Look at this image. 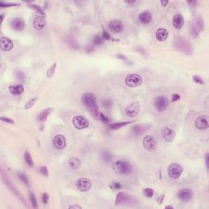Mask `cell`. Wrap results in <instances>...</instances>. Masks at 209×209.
<instances>
[{
	"label": "cell",
	"mask_w": 209,
	"mask_h": 209,
	"mask_svg": "<svg viewBox=\"0 0 209 209\" xmlns=\"http://www.w3.org/2000/svg\"><path fill=\"white\" fill-rule=\"evenodd\" d=\"M0 119H1V120H2V121L5 122V123H7V124H15L14 120H12V119H9V118H6V117H1Z\"/></svg>",
	"instance_id": "cell-42"
},
{
	"label": "cell",
	"mask_w": 209,
	"mask_h": 209,
	"mask_svg": "<svg viewBox=\"0 0 209 209\" xmlns=\"http://www.w3.org/2000/svg\"><path fill=\"white\" fill-rule=\"evenodd\" d=\"M101 156H102L103 160H104L105 163H109V162L112 160V155L109 153V152H107V151H104Z\"/></svg>",
	"instance_id": "cell-34"
},
{
	"label": "cell",
	"mask_w": 209,
	"mask_h": 209,
	"mask_svg": "<svg viewBox=\"0 0 209 209\" xmlns=\"http://www.w3.org/2000/svg\"><path fill=\"white\" fill-rule=\"evenodd\" d=\"M168 104H169V101L165 96L158 97L154 101V105H155L156 109L159 112L164 111L168 107Z\"/></svg>",
	"instance_id": "cell-5"
},
{
	"label": "cell",
	"mask_w": 209,
	"mask_h": 209,
	"mask_svg": "<svg viewBox=\"0 0 209 209\" xmlns=\"http://www.w3.org/2000/svg\"><path fill=\"white\" fill-rule=\"evenodd\" d=\"M143 194L146 198L150 199V198L153 197L154 194V191L153 189H151V188H146V189H144L143 190Z\"/></svg>",
	"instance_id": "cell-31"
},
{
	"label": "cell",
	"mask_w": 209,
	"mask_h": 209,
	"mask_svg": "<svg viewBox=\"0 0 209 209\" xmlns=\"http://www.w3.org/2000/svg\"><path fill=\"white\" fill-rule=\"evenodd\" d=\"M150 126L146 125V124H141V125H136L132 127V132H133L136 136H140L144 132H146L150 129Z\"/></svg>",
	"instance_id": "cell-20"
},
{
	"label": "cell",
	"mask_w": 209,
	"mask_h": 209,
	"mask_svg": "<svg viewBox=\"0 0 209 209\" xmlns=\"http://www.w3.org/2000/svg\"><path fill=\"white\" fill-rule=\"evenodd\" d=\"M140 110V103L138 101H134L130 104L125 109V114L128 117H135L137 115Z\"/></svg>",
	"instance_id": "cell-8"
},
{
	"label": "cell",
	"mask_w": 209,
	"mask_h": 209,
	"mask_svg": "<svg viewBox=\"0 0 209 209\" xmlns=\"http://www.w3.org/2000/svg\"><path fill=\"white\" fill-rule=\"evenodd\" d=\"M19 178L22 180V181H23V183H24V184H25V185H28V184H29V180H28V178H27L26 176L24 175V174H22V173H20Z\"/></svg>",
	"instance_id": "cell-39"
},
{
	"label": "cell",
	"mask_w": 209,
	"mask_h": 209,
	"mask_svg": "<svg viewBox=\"0 0 209 209\" xmlns=\"http://www.w3.org/2000/svg\"><path fill=\"white\" fill-rule=\"evenodd\" d=\"M88 109H89V112H90V114L93 115L95 119H100V115H101V111H100V108H99V106H98L97 104H93V105H92L91 107H89L88 108Z\"/></svg>",
	"instance_id": "cell-27"
},
{
	"label": "cell",
	"mask_w": 209,
	"mask_h": 209,
	"mask_svg": "<svg viewBox=\"0 0 209 209\" xmlns=\"http://www.w3.org/2000/svg\"><path fill=\"white\" fill-rule=\"evenodd\" d=\"M56 63H54L53 65L48 69V70L47 71V76H48V78H51V77L54 75V73H55V70H56Z\"/></svg>",
	"instance_id": "cell-32"
},
{
	"label": "cell",
	"mask_w": 209,
	"mask_h": 209,
	"mask_svg": "<svg viewBox=\"0 0 209 209\" xmlns=\"http://www.w3.org/2000/svg\"><path fill=\"white\" fill-rule=\"evenodd\" d=\"M163 138L166 141H168L170 142L174 139L175 137V131H173V129L169 128V127H166L164 130H163Z\"/></svg>",
	"instance_id": "cell-23"
},
{
	"label": "cell",
	"mask_w": 209,
	"mask_h": 209,
	"mask_svg": "<svg viewBox=\"0 0 209 209\" xmlns=\"http://www.w3.org/2000/svg\"><path fill=\"white\" fill-rule=\"evenodd\" d=\"M91 186H92V182L88 178L82 177L76 181V187L82 192H85V191L89 190Z\"/></svg>",
	"instance_id": "cell-6"
},
{
	"label": "cell",
	"mask_w": 209,
	"mask_h": 209,
	"mask_svg": "<svg viewBox=\"0 0 209 209\" xmlns=\"http://www.w3.org/2000/svg\"><path fill=\"white\" fill-rule=\"evenodd\" d=\"M208 157H209V154L207 153V154H206V155H205V159H206V167H207V168H209Z\"/></svg>",
	"instance_id": "cell-50"
},
{
	"label": "cell",
	"mask_w": 209,
	"mask_h": 209,
	"mask_svg": "<svg viewBox=\"0 0 209 209\" xmlns=\"http://www.w3.org/2000/svg\"><path fill=\"white\" fill-rule=\"evenodd\" d=\"M143 146L147 151H154L156 149L157 142L152 136H146L143 139Z\"/></svg>",
	"instance_id": "cell-7"
},
{
	"label": "cell",
	"mask_w": 209,
	"mask_h": 209,
	"mask_svg": "<svg viewBox=\"0 0 209 209\" xmlns=\"http://www.w3.org/2000/svg\"><path fill=\"white\" fill-rule=\"evenodd\" d=\"M102 36H103V39H105V40H109L110 39V34L108 33L107 31H103L102 32Z\"/></svg>",
	"instance_id": "cell-46"
},
{
	"label": "cell",
	"mask_w": 209,
	"mask_h": 209,
	"mask_svg": "<svg viewBox=\"0 0 209 209\" xmlns=\"http://www.w3.org/2000/svg\"><path fill=\"white\" fill-rule=\"evenodd\" d=\"M29 7H31V8H33V9L35 10V11L39 12V13H40L42 16H45V14H44V12L43 11V9H42L40 7H39V6H37V5H34V4H31V5H29Z\"/></svg>",
	"instance_id": "cell-37"
},
{
	"label": "cell",
	"mask_w": 209,
	"mask_h": 209,
	"mask_svg": "<svg viewBox=\"0 0 209 209\" xmlns=\"http://www.w3.org/2000/svg\"><path fill=\"white\" fill-rule=\"evenodd\" d=\"M125 83L127 87L130 88H136L141 85L142 83V78L140 74H131L126 77Z\"/></svg>",
	"instance_id": "cell-2"
},
{
	"label": "cell",
	"mask_w": 209,
	"mask_h": 209,
	"mask_svg": "<svg viewBox=\"0 0 209 209\" xmlns=\"http://www.w3.org/2000/svg\"><path fill=\"white\" fill-rule=\"evenodd\" d=\"M193 79H194V81H195V83H199V84H201V85H203V84H204V81L203 80V78L200 77V76H198V75H195L194 77H193Z\"/></svg>",
	"instance_id": "cell-38"
},
{
	"label": "cell",
	"mask_w": 209,
	"mask_h": 209,
	"mask_svg": "<svg viewBox=\"0 0 209 209\" xmlns=\"http://www.w3.org/2000/svg\"><path fill=\"white\" fill-rule=\"evenodd\" d=\"M103 43V38L100 36V35H96L93 38V44L95 45H100Z\"/></svg>",
	"instance_id": "cell-36"
},
{
	"label": "cell",
	"mask_w": 209,
	"mask_h": 209,
	"mask_svg": "<svg viewBox=\"0 0 209 209\" xmlns=\"http://www.w3.org/2000/svg\"><path fill=\"white\" fill-rule=\"evenodd\" d=\"M42 201H43V203L44 204H47L49 201V195L47 194V193H44L43 194V196H42Z\"/></svg>",
	"instance_id": "cell-40"
},
{
	"label": "cell",
	"mask_w": 209,
	"mask_h": 209,
	"mask_svg": "<svg viewBox=\"0 0 209 209\" xmlns=\"http://www.w3.org/2000/svg\"><path fill=\"white\" fill-rule=\"evenodd\" d=\"M111 101H105L104 102V106H105L106 108H109V107L111 106Z\"/></svg>",
	"instance_id": "cell-49"
},
{
	"label": "cell",
	"mask_w": 209,
	"mask_h": 209,
	"mask_svg": "<svg viewBox=\"0 0 209 209\" xmlns=\"http://www.w3.org/2000/svg\"><path fill=\"white\" fill-rule=\"evenodd\" d=\"M113 170L117 174L128 175L132 172V167L126 161L118 160L113 163Z\"/></svg>",
	"instance_id": "cell-1"
},
{
	"label": "cell",
	"mask_w": 209,
	"mask_h": 209,
	"mask_svg": "<svg viewBox=\"0 0 209 209\" xmlns=\"http://www.w3.org/2000/svg\"><path fill=\"white\" fill-rule=\"evenodd\" d=\"M180 99V96L179 94H173L172 97H171V101L172 102H176Z\"/></svg>",
	"instance_id": "cell-43"
},
{
	"label": "cell",
	"mask_w": 209,
	"mask_h": 209,
	"mask_svg": "<svg viewBox=\"0 0 209 209\" xmlns=\"http://www.w3.org/2000/svg\"><path fill=\"white\" fill-rule=\"evenodd\" d=\"M46 20L44 17H37L34 20V27L37 30H42L46 26Z\"/></svg>",
	"instance_id": "cell-18"
},
{
	"label": "cell",
	"mask_w": 209,
	"mask_h": 209,
	"mask_svg": "<svg viewBox=\"0 0 209 209\" xmlns=\"http://www.w3.org/2000/svg\"><path fill=\"white\" fill-rule=\"evenodd\" d=\"M182 168L177 163H172L168 168V176L173 179H178L182 173Z\"/></svg>",
	"instance_id": "cell-4"
},
{
	"label": "cell",
	"mask_w": 209,
	"mask_h": 209,
	"mask_svg": "<svg viewBox=\"0 0 209 209\" xmlns=\"http://www.w3.org/2000/svg\"><path fill=\"white\" fill-rule=\"evenodd\" d=\"M37 101H38V97H34L30 98V99H29L26 103H25V105L24 109H29L30 108H32V107L34 106V104H35V102H36Z\"/></svg>",
	"instance_id": "cell-29"
},
{
	"label": "cell",
	"mask_w": 209,
	"mask_h": 209,
	"mask_svg": "<svg viewBox=\"0 0 209 209\" xmlns=\"http://www.w3.org/2000/svg\"><path fill=\"white\" fill-rule=\"evenodd\" d=\"M39 171H40V173L43 174L44 176H45V177H48V168H47V167H41L40 168V169H39Z\"/></svg>",
	"instance_id": "cell-41"
},
{
	"label": "cell",
	"mask_w": 209,
	"mask_h": 209,
	"mask_svg": "<svg viewBox=\"0 0 209 209\" xmlns=\"http://www.w3.org/2000/svg\"><path fill=\"white\" fill-rule=\"evenodd\" d=\"M66 141L63 135H56L53 139V146L56 150H62L66 147Z\"/></svg>",
	"instance_id": "cell-13"
},
{
	"label": "cell",
	"mask_w": 209,
	"mask_h": 209,
	"mask_svg": "<svg viewBox=\"0 0 209 209\" xmlns=\"http://www.w3.org/2000/svg\"><path fill=\"white\" fill-rule=\"evenodd\" d=\"M52 110H53L52 108H48V109H44V110L38 115V117H37V120L39 122L45 121V120L48 118V116L50 115V114H51V112H52Z\"/></svg>",
	"instance_id": "cell-25"
},
{
	"label": "cell",
	"mask_w": 209,
	"mask_h": 209,
	"mask_svg": "<svg viewBox=\"0 0 209 209\" xmlns=\"http://www.w3.org/2000/svg\"><path fill=\"white\" fill-rule=\"evenodd\" d=\"M127 3H128V4H131V3H135L136 2V1H126Z\"/></svg>",
	"instance_id": "cell-54"
},
{
	"label": "cell",
	"mask_w": 209,
	"mask_h": 209,
	"mask_svg": "<svg viewBox=\"0 0 209 209\" xmlns=\"http://www.w3.org/2000/svg\"><path fill=\"white\" fill-rule=\"evenodd\" d=\"M195 127L198 129H200V130L208 128V116H207V115H203V116L198 117L196 120H195Z\"/></svg>",
	"instance_id": "cell-10"
},
{
	"label": "cell",
	"mask_w": 209,
	"mask_h": 209,
	"mask_svg": "<svg viewBox=\"0 0 209 209\" xmlns=\"http://www.w3.org/2000/svg\"><path fill=\"white\" fill-rule=\"evenodd\" d=\"M160 2H161V4L163 5V7H164V6H166V5H167L168 3V1H161Z\"/></svg>",
	"instance_id": "cell-53"
},
{
	"label": "cell",
	"mask_w": 209,
	"mask_h": 209,
	"mask_svg": "<svg viewBox=\"0 0 209 209\" xmlns=\"http://www.w3.org/2000/svg\"><path fill=\"white\" fill-rule=\"evenodd\" d=\"M177 196L183 202H189L193 198V192L190 189H181L179 190Z\"/></svg>",
	"instance_id": "cell-11"
},
{
	"label": "cell",
	"mask_w": 209,
	"mask_h": 209,
	"mask_svg": "<svg viewBox=\"0 0 209 209\" xmlns=\"http://www.w3.org/2000/svg\"><path fill=\"white\" fill-rule=\"evenodd\" d=\"M101 119V120L103 123H104V124H108V123L109 122V118H108L107 116H105V115H104V114H101L100 119Z\"/></svg>",
	"instance_id": "cell-44"
},
{
	"label": "cell",
	"mask_w": 209,
	"mask_h": 209,
	"mask_svg": "<svg viewBox=\"0 0 209 209\" xmlns=\"http://www.w3.org/2000/svg\"><path fill=\"white\" fill-rule=\"evenodd\" d=\"M188 3H189L190 5H194V4L196 5L197 4V1H189Z\"/></svg>",
	"instance_id": "cell-52"
},
{
	"label": "cell",
	"mask_w": 209,
	"mask_h": 209,
	"mask_svg": "<svg viewBox=\"0 0 209 209\" xmlns=\"http://www.w3.org/2000/svg\"><path fill=\"white\" fill-rule=\"evenodd\" d=\"M117 57H118V58H120V59H122V60H126V59H127V57H126V56H122V55H118V56H117Z\"/></svg>",
	"instance_id": "cell-51"
},
{
	"label": "cell",
	"mask_w": 209,
	"mask_h": 209,
	"mask_svg": "<svg viewBox=\"0 0 209 209\" xmlns=\"http://www.w3.org/2000/svg\"><path fill=\"white\" fill-rule=\"evenodd\" d=\"M24 158L25 160V162H26V163L29 166V167H34V161L32 159L31 155H30V154H29V152H25V153L24 154Z\"/></svg>",
	"instance_id": "cell-30"
},
{
	"label": "cell",
	"mask_w": 209,
	"mask_h": 209,
	"mask_svg": "<svg viewBox=\"0 0 209 209\" xmlns=\"http://www.w3.org/2000/svg\"><path fill=\"white\" fill-rule=\"evenodd\" d=\"M73 125L77 129H86L89 126V122L82 115H76L73 119Z\"/></svg>",
	"instance_id": "cell-3"
},
{
	"label": "cell",
	"mask_w": 209,
	"mask_h": 209,
	"mask_svg": "<svg viewBox=\"0 0 209 209\" xmlns=\"http://www.w3.org/2000/svg\"><path fill=\"white\" fill-rule=\"evenodd\" d=\"M16 77H17V78H18V79H24L25 75L21 71H17V72H16Z\"/></svg>",
	"instance_id": "cell-45"
},
{
	"label": "cell",
	"mask_w": 209,
	"mask_h": 209,
	"mask_svg": "<svg viewBox=\"0 0 209 209\" xmlns=\"http://www.w3.org/2000/svg\"><path fill=\"white\" fill-rule=\"evenodd\" d=\"M185 24L184 17L180 14H176L173 18V25L176 29H180Z\"/></svg>",
	"instance_id": "cell-19"
},
{
	"label": "cell",
	"mask_w": 209,
	"mask_h": 209,
	"mask_svg": "<svg viewBox=\"0 0 209 209\" xmlns=\"http://www.w3.org/2000/svg\"><path fill=\"white\" fill-rule=\"evenodd\" d=\"M68 165L69 167H70V168H71V169H74V170L78 169L81 166L80 159L78 158H75V157H73V158H70L68 161Z\"/></svg>",
	"instance_id": "cell-26"
},
{
	"label": "cell",
	"mask_w": 209,
	"mask_h": 209,
	"mask_svg": "<svg viewBox=\"0 0 209 209\" xmlns=\"http://www.w3.org/2000/svg\"><path fill=\"white\" fill-rule=\"evenodd\" d=\"M14 44L12 43V41L8 38L6 37H2L1 38V41H0V47L2 50L5 51H9L13 48Z\"/></svg>",
	"instance_id": "cell-14"
},
{
	"label": "cell",
	"mask_w": 209,
	"mask_h": 209,
	"mask_svg": "<svg viewBox=\"0 0 209 209\" xmlns=\"http://www.w3.org/2000/svg\"><path fill=\"white\" fill-rule=\"evenodd\" d=\"M131 200V197L130 195H127V193L125 192H119L116 196V199H115V204L116 205H120L124 204V203H126L129 202Z\"/></svg>",
	"instance_id": "cell-16"
},
{
	"label": "cell",
	"mask_w": 209,
	"mask_h": 209,
	"mask_svg": "<svg viewBox=\"0 0 209 209\" xmlns=\"http://www.w3.org/2000/svg\"><path fill=\"white\" fill-rule=\"evenodd\" d=\"M82 102L86 107L89 108L93 104H97V99H96V97L94 94L88 93L83 94V97H82Z\"/></svg>",
	"instance_id": "cell-9"
},
{
	"label": "cell",
	"mask_w": 209,
	"mask_h": 209,
	"mask_svg": "<svg viewBox=\"0 0 209 209\" xmlns=\"http://www.w3.org/2000/svg\"><path fill=\"white\" fill-rule=\"evenodd\" d=\"M109 28L113 33H120L124 30V25L123 22L119 20H113L109 23Z\"/></svg>",
	"instance_id": "cell-12"
},
{
	"label": "cell",
	"mask_w": 209,
	"mask_h": 209,
	"mask_svg": "<svg viewBox=\"0 0 209 209\" xmlns=\"http://www.w3.org/2000/svg\"><path fill=\"white\" fill-rule=\"evenodd\" d=\"M29 200H30V203H31L33 207H34V208H38V202H37L36 197H35L34 194H33V193H30V194H29Z\"/></svg>",
	"instance_id": "cell-33"
},
{
	"label": "cell",
	"mask_w": 209,
	"mask_h": 209,
	"mask_svg": "<svg viewBox=\"0 0 209 209\" xmlns=\"http://www.w3.org/2000/svg\"><path fill=\"white\" fill-rule=\"evenodd\" d=\"M165 208H173V206H167V207H166Z\"/></svg>",
	"instance_id": "cell-55"
},
{
	"label": "cell",
	"mask_w": 209,
	"mask_h": 209,
	"mask_svg": "<svg viewBox=\"0 0 209 209\" xmlns=\"http://www.w3.org/2000/svg\"><path fill=\"white\" fill-rule=\"evenodd\" d=\"M18 3H4V2H1L0 6L1 7H12V6H17Z\"/></svg>",
	"instance_id": "cell-47"
},
{
	"label": "cell",
	"mask_w": 209,
	"mask_h": 209,
	"mask_svg": "<svg viewBox=\"0 0 209 209\" xmlns=\"http://www.w3.org/2000/svg\"><path fill=\"white\" fill-rule=\"evenodd\" d=\"M109 187L111 188V189H113V190H120V189L123 187V185H121V183L114 181V182H112L111 184L109 185Z\"/></svg>",
	"instance_id": "cell-35"
},
{
	"label": "cell",
	"mask_w": 209,
	"mask_h": 209,
	"mask_svg": "<svg viewBox=\"0 0 209 209\" xmlns=\"http://www.w3.org/2000/svg\"><path fill=\"white\" fill-rule=\"evenodd\" d=\"M69 208L70 209H74V208L82 209V207H81V206H79V205L74 204V205H70V206H69Z\"/></svg>",
	"instance_id": "cell-48"
},
{
	"label": "cell",
	"mask_w": 209,
	"mask_h": 209,
	"mask_svg": "<svg viewBox=\"0 0 209 209\" xmlns=\"http://www.w3.org/2000/svg\"><path fill=\"white\" fill-rule=\"evenodd\" d=\"M11 26L16 31H21L25 28V22L21 18H15L11 21Z\"/></svg>",
	"instance_id": "cell-17"
},
{
	"label": "cell",
	"mask_w": 209,
	"mask_h": 209,
	"mask_svg": "<svg viewBox=\"0 0 209 209\" xmlns=\"http://www.w3.org/2000/svg\"><path fill=\"white\" fill-rule=\"evenodd\" d=\"M168 31L165 28H160L156 31V39L159 42H163L168 39Z\"/></svg>",
	"instance_id": "cell-22"
},
{
	"label": "cell",
	"mask_w": 209,
	"mask_h": 209,
	"mask_svg": "<svg viewBox=\"0 0 209 209\" xmlns=\"http://www.w3.org/2000/svg\"><path fill=\"white\" fill-rule=\"evenodd\" d=\"M131 124V122H119V123H114V124H109L108 128L110 130H117L123 127L124 126H127V124Z\"/></svg>",
	"instance_id": "cell-28"
},
{
	"label": "cell",
	"mask_w": 209,
	"mask_h": 209,
	"mask_svg": "<svg viewBox=\"0 0 209 209\" xmlns=\"http://www.w3.org/2000/svg\"><path fill=\"white\" fill-rule=\"evenodd\" d=\"M10 93L13 95L19 96L21 95L24 93V87L21 84H17V85H12L9 87Z\"/></svg>",
	"instance_id": "cell-24"
},
{
	"label": "cell",
	"mask_w": 209,
	"mask_h": 209,
	"mask_svg": "<svg viewBox=\"0 0 209 209\" xmlns=\"http://www.w3.org/2000/svg\"><path fill=\"white\" fill-rule=\"evenodd\" d=\"M192 29L193 34H195V36H197L198 34H200V32L204 29V21L201 17H200L199 19L195 21V25H193Z\"/></svg>",
	"instance_id": "cell-15"
},
{
	"label": "cell",
	"mask_w": 209,
	"mask_h": 209,
	"mask_svg": "<svg viewBox=\"0 0 209 209\" xmlns=\"http://www.w3.org/2000/svg\"><path fill=\"white\" fill-rule=\"evenodd\" d=\"M138 19L143 24H149L152 21V14L149 11H146L139 15Z\"/></svg>",
	"instance_id": "cell-21"
}]
</instances>
